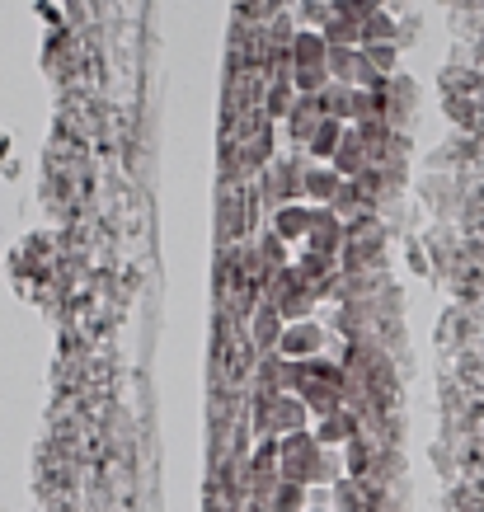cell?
I'll list each match as a JSON object with an SVG mask.
<instances>
[{
	"label": "cell",
	"mask_w": 484,
	"mask_h": 512,
	"mask_svg": "<svg viewBox=\"0 0 484 512\" xmlns=\"http://www.w3.org/2000/svg\"><path fill=\"white\" fill-rule=\"evenodd\" d=\"M287 66H292V85L297 94L315 99V94L329 85V43L325 33H297V43L287 47Z\"/></svg>",
	"instance_id": "obj_1"
},
{
	"label": "cell",
	"mask_w": 484,
	"mask_h": 512,
	"mask_svg": "<svg viewBox=\"0 0 484 512\" xmlns=\"http://www.w3.org/2000/svg\"><path fill=\"white\" fill-rule=\"evenodd\" d=\"M329 80H339L348 90H376L381 85L362 47H329Z\"/></svg>",
	"instance_id": "obj_2"
},
{
	"label": "cell",
	"mask_w": 484,
	"mask_h": 512,
	"mask_svg": "<svg viewBox=\"0 0 484 512\" xmlns=\"http://www.w3.org/2000/svg\"><path fill=\"white\" fill-rule=\"evenodd\" d=\"M306 404H301V395H273L268 400V414H264V428L268 433H278V442L282 437H292V433H306Z\"/></svg>",
	"instance_id": "obj_3"
},
{
	"label": "cell",
	"mask_w": 484,
	"mask_h": 512,
	"mask_svg": "<svg viewBox=\"0 0 484 512\" xmlns=\"http://www.w3.org/2000/svg\"><path fill=\"white\" fill-rule=\"evenodd\" d=\"M367 170H372V151H367V141L358 137V127H348L344 146L334 151V174H339V179H348V184H358Z\"/></svg>",
	"instance_id": "obj_4"
},
{
	"label": "cell",
	"mask_w": 484,
	"mask_h": 512,
	"mask_svg": "<svg viewBox=\"0 0 484 512\" xmlns=\"http://www.w3.org/2000/svg\"><path fill=\"white\" fill-rule=\"evenodd\" d=\"M320 348H325L320 325H287V329H282L278 353L287 357V362H311V357H320Z\"/></svg>",
	"instance_id": "obj_5"
},
{
	"label": "cell",
	"mask_w": 484,
	"mask_h": 512,
	"mask_svg": "<svg viewBox=\"0 0 484 512\" xmlns=\"http://www.w3.org/2000/svg\"><path fill=\"white\" fill-rule=\"evenodd\" d=\"M339 231H344V226H339V212H334V207H311V254H320V259H325L329 249L339 245Z\"/></svg>",
	"instance_id": "obj_6"
},
{
	"label": "cell",
	"mask_w": 484,
	"mask_h": 512,
	"mask_svg": "<svg viewBox=\"0 0 484 512\" xmlns=\"http://www.w3.org/2000/svg\"><path fill=\"white\" fill-rule=\"evenodd\" d=\"M353 99H358V90H348L339 80H329L325 90L315 94V104H320V113L329 123H353Z\"/></svg>",
	"instance_id": "obj_7"
},
{
	"label": "cell",
	"mask_w": 484,
	"mask_h": 512,
	"mask_svg": "<svg viewBox=\"0 0 484 512\" xmlns=\"http://www.w3.org/2000/svg\"><path fill=\"white\" fill-rule=\"evenodd\" d=\"M339 188H344V179L334 174V165H329V170H320V165H306V170H301V198L334 202L339 198Z\"/></svg>",
	"instance_id": "obj_8"
},
{
	"label": "cell",
	"mask_w": 484,
	"mask_h": 512,
	"mask_svg": "<svg viewBox=\"0 0 484 512\" xmlns=\"http://www.w3.org/2000/svg\"><path fill=\"white\" fill-rule=\"evenodd\" d=\"M414 99H419V85L409 76L386 80V123H405L409 109H414Z\"/></svg>",
	"instance_id": "obj_9"
},
{
	"label": "cell",
	"mask_w": 484,
	"mask_h": 512,
	"mask_svg": "<svg viewBox=\"0 0 484 512\" xmlns=\"http://www.w3.org/2000/svg\"><path fill=\"white\" fill-rule=\"evenodd\" d=\"M306 498H311V489L306 484H292V480H273L264 494V508L268 512H306Z\"/></svg>",
	"instance_id": "obj_10"
},
{
	"label": "cell",
	"mask_w": 484,
	"mask_h": 512,
	"mask_svg": "<svg viewBox=\"0 0 484 512\" xmlns=\"http://www.w3.org/2000/svg\"><path fill=\"white\" fill-rule=\"evenodd\" d=\"M353 433H358V419H353L348 409H334V414H325V419H320V428H315V442L334 451L339 442H353Z\"/></svg>",
	"instance_id": "obj_11"
},
{
	"label": "cell",
	"mask_w": 484,
	"mask_h": 512,
	"mask_svg": "<svg viewBox=\"0 0 484 512\" xmlns=\"http://www.w3.org/2000/svg\"><path fill=\"white\" fill-rule=\"evenodd\" d=\"M287 123H292V137L311 146V137L320 132V123H325V113H320V104H315V99L297 94V104H292V113H287Z\"/></svg>",
	"instance_id": "obj_12"
},
{
	"label": "cell",
	"mask_w": 484,
	"mask_h": 512,
	"mask_svg": "<svg viewBox=\"0 0 484 512\" xmlns=\"http://www.w3.org/2000/svg\"><path fill=\"white\" fill-rule=\"evenodd\" d=\"M306 231H311V207H306V202L278 207V217H273V235H278V240H301Z\"/></svg>",
	"instance_id": "obj_13"
},
{
	"label": "cell",
	"mask_w": 484,
	"mask_h": 512,
	"mask_svg": "<svg viewBox=\"0 0 484 512\" xmlns=\"http://www.w3.org/2000/svg\"><path fill=\"white\" fill-rule=\"evenodd\" d=\"M329 508L334 512H367V494H362V484L353 475L329 484Z\"/></svg>",
	"instance_id": "obj_14"
},
{
	"label": "cell",
	"mask_w": 484,
	"mask_h": 512,
	"mask_svg": "<svg viewBox=\"0 0 484 512\" xmlns=\"http://www.w3.org/2000/svg\"><path fill=\"white\" fill-rule=\"evenodd\" d=\"M367 43H395V19H391V10H381L376 5L372 15L362 19V47Z\"/></svg>",
	"instance_id": "obj_15"
},
{
	"label": "cell",
	"mask_w": 484,
	"mask_h": 512,
	"mask_svg": "<svg viewBox=\"0 0 484 512\" xmlns=\"http://www.w3.org/2000/svg\"><path fill=\"white\" fill-rule=\"evenodd\" d=\"M344 132L348 127L344 123H320V132H315L311 137V156H320V160H334V151H339V146H344Z\"/></svg>",
	"instance_id": "obj_16"
},
{
	"label": "cell",
	"mask_w": 484,
	"mask_h": 512,
	"mask_svg": "<svg viewBox=\"0 0 484 512\" xmlns=\"http://www.w3.org/2000/svg\"><path fill=\"white\" fill-rule=\"evenodd\" d=\"M362 52H367V62H372L376 76H381V80H391L395 62H400V43H367Z\"/></svg>",
	"instance_id": "obj_17"
},
{
	"label": "cell",
	"mask_w": 484,
	"mask_h": 512,
	"mask_svg": "<svg viewBox=\"0 0 484 512\" xmlns=\"http://www.w3.org/2000/svg\"><path fill=\"white\" fill-rule=\"evenodd\" d=\"M329 19H334V5H325V0H301V24H311V33H325Z\"/></svg>",
	"instance_id": "obj_18"
},
{
	"label": "cell",
	"mask_w": 484,
	"mask_h": 512,
	"mask_svg": "<svg viewBox=\"0 0 484 512\" xmlns=\"http://www.w3.org/2000/svg\"><path fill=\"white\" fill-rule=\"evenodd\" d=\"M254 334H259V343H282V329H278V311H264L259 315V325H254Z\"/></svg>",
	"instance_id": "obj_19"
},
{
	"label": "cell",
	"mask_w": 484,
	"mask_h": 512,
	"mask_svg": "<svg viewBox=\"0 0 484 512\" xmlns=\"http://www.w3.org/2000/svg\"><path fill=\"white\" fill-rule=\"evenodd\" d=\"M376 5H381V10H391V15H395V10H400L405 0H376Z\"/></svg>",
	"instance_id": "obj_20"
},
{
	"label": "cell",
	"mask_w": 484,
	"mask_h": 512,
	"mask_svg": "<svg viewBox=\"0 0 484 512\" xmlns=\"http://www.w3.org/2000/svg\"><path fill=\"white\" fill-rule=\"evenodd\" d=\"M334 5H376V0H334Z\"/></svg>",
	"instance_id": "obj_21"
}]
</instances>
